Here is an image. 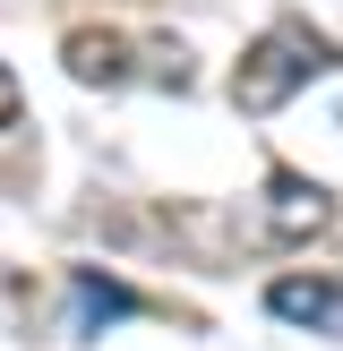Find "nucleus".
I'll return each instance as SVG.
<instances>
[{"mask_svg": "<svg viewBox=\"0 0 343 351\" xmlns=\"http://www.w3.org/2000/svg\"><path fill=\"white\" fill-rule=\"evenodd\" d=\"M326 69H335V43H326L309 17H274V26L240 51V69H232V103H240V112H283V103L300 95L309 77H326Z\"/></svg>", "mask_w": 343, "mask_h": 351, "instance_id": "obj_1", "label": "nucleus"}, {"mask_svg": "<svg viewBox=\"0 0 343 351\" xmlns=\"http://www.w3.org/2000/svg\"><path fill=\"white\" fill-rule=\"evenodd\" d=\"M326 223H335V197H326L309 171L274 163V171H266V240H274V249H292V240L326 232Z\"/></svg>", "mask_w": 343, "mask_h": 351, "instance_id": "obj_2", "label": "nucleus"}, {"mask_svg": "<svg viewBox=\"0 0 343 351\" xmlns=\"http://www.w3.org/2000/svg\"><path fill=\"white\" fill-rule=\"evenodd\" d=\"M266 308L283 326H300V335H326V343L343 335V283H335V274H274Z\"/></svg>", "mask_w": 343, "mask_h": 351, "instance_id": "obj_3", "label": "nucleus"}, {"mask_svg": "<svg viewBox=\"0 0 343 351\" xmlns=\"http://www.w3.org/2000/svg\"><path fill=\"white\" fill-rule=\"evenodd\" d=\"M60 60H69L78 86H120V77H129V43L103 34V26H69L60 34Z\"/></svg>", "mask_w": 343, "mask_h": 351, "instance_id": "obj_4", "label": "nucleus"}, {"mask_svg": "<svg viewBox=\"0 0 343 351\" xmlns=\"http://www.w3.org/2000/svg\"><path fill=\"white\" fill-rule=\"evenodd\" d=\"M69 291H78V335H103V326H120V317L146 308L129 283H112L103 266H78V274H69Z\"/></svg>", "mask_w": 343, "mask_h": 351, "instance_id": "obj_5", "label": "nucleus"}, {"mask_svg": "<svg viewBox=\"0 0 343 351\" xmlns=\"http://www.w3.org/2000/svg\"><path fill=\"white\" fill-rule=\"evenodd\" d=\"M9 120H17V77L0 69V129H9Z\"/></svg>", "mask_w": 343, "mask_h": 351, "instance_id": "obj_6", "label": "nucleus"}]
</instances>
